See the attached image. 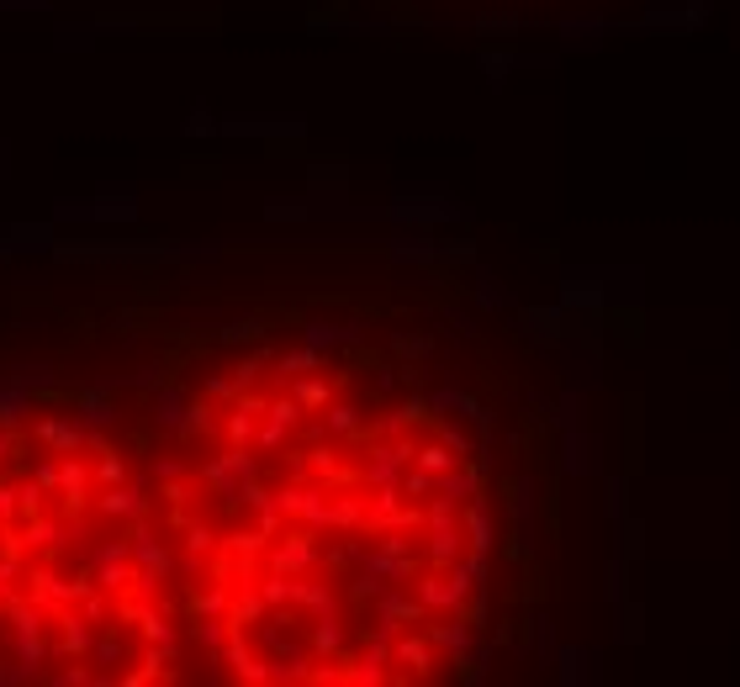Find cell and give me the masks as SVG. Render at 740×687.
I'll return each instance as SVG.
<instances>
[{
    "mask_svg": "<svg viewBox=\"0 0 740 687\" xmlns=\"http://www.w3.org/2000/svg\"><path fill=\"white\" fill-rule=\"evenodd\" d=\"M164 561L117 450L64 418L0 423V677H143L170 635Z\"/></svg>",
    "mask_w": 740,
    "mask_h": 687,
    "instance_id": "obj_1",
    "label": "cell"
}]
</instances>
